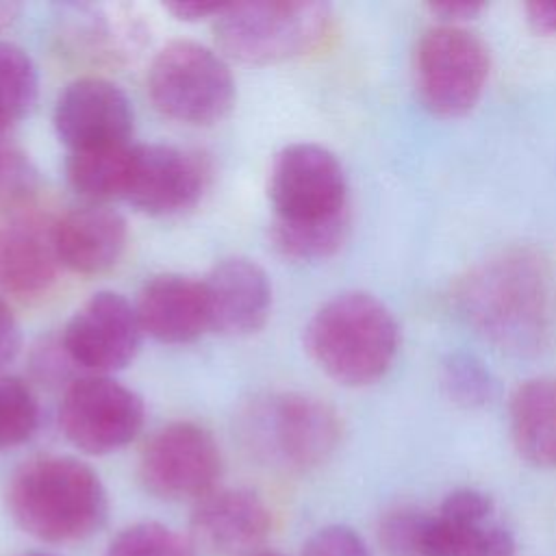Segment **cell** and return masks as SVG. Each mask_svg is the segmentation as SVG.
<instances>
[{
	"instance_id": "obj_27",
	"label": "cell",
	"mask_w": 556,
	"mask_h": 556,
	"mask_svg": "<svg viewBox=\"0 0 556 556\" xmlns=\"http://www.w3.org/2000/svg\"><path fill=\"white\" fill-rule=\"evenodd\" d=\"M441 387L450 402L463 408H480L493 397V378L471 354H450L443 361Z\"/></svg>"
},
{
	"instance_id": "obj_12",
	"label": "cell",
	"mask_w": 556,
	"mask_h": 556,
	"mask_svg": "<svg viewBox=\"0 0 556 556\" xmlns=\"http://www.w3.org/2000/svg\"><path fill=\"white\" fill-rule=\"evenodd\" d=\"M59 339L78 369L109 376L130 365L143 330L132 302L115 291H98L76 308Z\"/></svg>"
},
{
	"instance_id": "obj_11",
	"label": "cell",
	"mask_w": 556,
	"mask_h": 556,
	"mask_svg": "<svg viewBox=\"0 0 556 556\" xmlns=\"http://www.w3.org/2000/svg\"><path fill=\"white\" fill-rule=\"evenodd\" d=\"M143 486L163 500H200L222 476V452L213 434L193 421L159 428L139 458Z\"/></svg>"
},
{
	"instance_id": "obj_23",
	"label": "cell",
	"mask_w": 556,
	"mask_h": 556,
	"mask_svg": "<svg viewBox=\"0 0 556 556\" xmlns=\"http://www.w3.org/2000/svg\"><path fill=\"white\" fill-rule=\"evenodd\" d=\"M39 93V74L33 59L15 43L0 41V128L24 119Z\"/></svg>"
},
{
	"instance_id": "obj_9",
	"label": "cell",
	"mask_w": 556,
	"mask_h": 556,
	"mask_svg": "<svg viewBox=\"0 0 556 556\" xmlns=\"http://www.w3.org/2000/svg\"><path fill=\"white\" fill-rule=\"evenodd\" d=\"M65 59L100 70L132 65L150 43V24L128 2H70L54 17Z\"/></svg>"
},
{
	"instance_id": "obj_25",
	"label": "cell",
	"mask_w": 556,
	"mask_h": 556,
	"mask_svg": "<svg viewBox=\"0 0 556 556\" xmlns=\"http://www.w3.org/2000/svg\"><path fill=\"white\" fill-rule=\"evenodd\" d=\"M39 424V404L30 387L0 369V450L22 445Z\"/></svg>"
},
{
	"instance_id": "obj_31",
	"label": "cell",
	"mask_w": 556,
	"mask_h": 556,
	"mask_svg": "<svg viewBox=\"0 0 556 556\" xmlns=\"http://www.w3.org/2000/svg\"><path fill=\"white\" fill-rule=\"evenodd\" d=\"M437 515L454 523H478L493 517V502L478 489H456L445 495Z\"/></svg>"
},
{
	"instance_id": "obj_38",
	"label": "cell",
	"mask_w": 556,
	"mask_h": 556,
	"mask_svg": "<svg viewBox=\"0 0 556 556\" xmlns=\"http://www.w3.org/2000/svg\"><path fill=\"white\" fill-rule=\"evenodd\" d=\"M250 556H282V554H278V552H267V549H258V552H254V554H250Z\"/></svg>"
},
{
	"instance_id": "obj_8",
	"label": "cell",
	"mask_w": 556,
	"mask_h": 556,
	"mask_svg": "<svg viewBox=\"0 0 556 556\" xmlns=\"http://www.w3.org/2000/svg\"><path fill=\"white\" fill-rule=\"evenodd\" d=\"M276 222L321 224L350 217L348 180L339 159L317 143L285 146L267 178Z\"/></svg>"
},
{
	"instance_id": "obj_33",
	"label": "cell",
	"mask_w": 556,
	"mask_h": 556,
	"mask_svg": "<svg viewBox=\"0 0 556 556\" xmlns=\"http://www.w3.org/2000/svg\"><path fill=\"white\" fill-rule=\"evenodd\" d=\"M228 2L215 0H174L165 2L163 9L182 22H200V20H217L226 11Z\"/></svg>"
},
{
	"instance_id": "obj_30",
	"label": "cell",
	"mask_w": 556,
	"mask_h": 556,
	"mask_svg": "<svg viewBox=\"0 0 556 556\" xmlns=\"http://www.w3.org/2000/svg\"><path fill=\"white\" fill-rule=\"evenodd\" d=\"M302 556H371V552L352 528L326 526L304 543Z\"/></svg>"
},
{
	"instance_id": "obj_2",
	"label": "cell",
	"mask_w": 556,
	"mask_h": 556,
	"mask_svg": "<svg viewBox=\"0 0 556 556\" xmlns=\"http://www.w3.org/2000/svg\"><path fill=\"white\" fill-rule=\"evenodd\" d=\"M7 508L26 534L46 543H74L100 530L109 500L98 473L83 460L37 456L11 476Z\"/></svg>"
},
{
	"instance_id": "obj_18",
	"label": "cell",
	"mask_w": 556,
	"mask_h": 556,
	"mask_svg": "<svg viewBox=\"0 0 556 556\" xmlns=\"http://www.w3.org/2000/svg\"><path fill=\"white\" fill-rule=\"evenodd\" d=\"M126 239L124 217L106 204L85 202L54 219L61 267L83 276L109 271L124 254Z\"/></svg>"
},
{
	"instance_id": "obj_20",
	"label": "cell",
	"mask_w": 556,
	"mask_h": 556,
	"mask_svg": "<svg viewBox=\"0 0 556 556\" xmlns=\"http://www.w3.org/2000/svg\"><path fill=\"white\" fill-rule=\"evenodd\" d=\"M508 415L519 456L534 467L556 469V376L519 384L510 397Z\"/></svg>"
},
{
	"instance_id": "obj_34",
	"label": "cell",
	"mask_w": 556,
	"mask_h": 556,
	"mask_svg": "<svg viewBox=\"0 0 556 556\" xmlns=\"http://www.w3.org/2000/svg\"><path fill=\"white\" fill-rule=\"evenodd\" d=\"M428 9H430L432 15H437L441 20V24L463 26V22L473 20L484 9V2H478V0H441V2H430Z\"/></svg>"
},
{
	"instance_id": "obj_7",
	"label": "cell",
	"mask_w": 556,
	"mask_h": 556,
	"mask_svg": "<svg viewBox=\"0 0 556 556\" xmlns=\"http://www.w3.org/2000/svg\"><path fill=\"white\" fill-rule=\"evenodd\" d=\"M491 59L484 41L465 26L437 24L424 30L413 59L419 102L437 117L469 113L489 78Z\"/></svg>"
},
{
	"instance_id": "obj_19",
	"label": "cell",
	"mask_w": 556,
	"mask_h": 556,
	"mask_svg": "<svg viewBox=\"0 0 556 556\" xmlns=\"http://www.w3.org/2000/svg\"><path fill=\"white\" fill-rule=\"evenodd\" d=\"M135 308L143 334L161 343H191L208 330L202 280L191 276H152L141 287Z\"/></svg>"
},
{
	"instance_id": "obj_32",
	"label": "cell",
	"mask_w": 556,
	"mask_h": 556,
	"mask_svg": "<svg viewBox=\"0 0 556 556\" xmlns=\"http://www.w3.org/2000/svg\"><path fill=\"white\" fill-rule=\"evenodd\" d=\"M30 367L35 371V376L43 382H74L76 378H70L72 369H78L72 358L67 356L61 339L56 341H46L41 345L35 348L33 358H30Z\"/></svg>"
},
{
	"instance_id": "obj_1",
	"label": "cell",
	"mask_w": 556,
	"mask_h": 556,
	"mask_svg": "<svg viewBox=\"0 0 556 556\" xmlns=\"http://www.w3.org/2000/svg\"><path fill=\"white\" fill-rule=\"evenodd\" d=\"M458 315L506 354H534L547 339V271L539 254L510 248L467 269L452 291Z\"/></svg>"
},
{
	"instance_id": "obj_36",
	"label": "cell",
	"mask_w": 556,
	"mask_h": 556,
	"mask_svg": "<svg viewBox=\"0 0 556 556\" xmlns=\"http://www.w3.org/2000/svg\"><path fill=\"white\" fill-rule=\"evenodd\" d=\"M526 20L534 33L556 35V0H534L526 4Z\"/></svg>"
},
{
	"instance_id": "obj_15",
	"label": "cell",
	"mask_w": 556,
	"mask_h": 556,
	"mask_svg": "<svg viewBox=\"0 0 556 556\" xmlns=\"http://www.w3.org/2000/svg\"><path fill=\"white\" fill-rule=\"evenodd\" d=\"M271 530V515L250 489H213L200 497L189 519V541L211 556H250Z\"/></svg>"
},
{
	"instance_id": "obj_5",
	"label": "cell",
	"mask_w": 556,
	"mask_h": 556,
	"mask_svg": "<svg viewBox=\"0 0 556 556\" xmlns=\"http://www.w3.org/2000/svg\"><path fill=\"white\" fill-rule=\"evenodd\" d=\"M154 109L180 124L208 126L235 104V78L222 54L198 41H169L148 70Z\"/></svg>"
},
{
	"instance_id": "obj_10",
	"label": "cell",
	"mask_w": 556,
	"mask_h": 556,
	"mask_svg": "<svg viewBox=\"0 0 556 556\" xmlns=\"http://www.w3.org/2000/svg\"><path fill=\"white\" fill-rule=\"evenodd\" d=\"M143 400L111 376L85 374L63 389L59 426L65 439L87 454H111L141 430Z\"/></svg>"
},
{
	"instance_id": "obj_6",
	"label": "cell",
	"mask_w": 556,
	"mask_h": 556,
	"mask_svg": "<svg viewBox=\"0 0 556 556\" xmlns=\"http://www.w3.org/2000/svg\"><path fill=\"white\" fill-rule=\"evenodd\" d=\"M245 437L267 460L287 469L324 465L341 441V421L332 406L304 393L258 397L245 413Z\"/></svg>"
},
{
	"instance_id": "obj_24",
	"label": "cell",
	"mask_w": 556,
	"mask_h": 556,
	"mask_svg": "<svg viewBox=\"0 0 556 556\" xmlns=\"http://www.w3.org/2000/svg\"><path fill=\"white\" fill-rule=\"evenodd\" d=\"M350 217L321 224L271 222L269 239L278 254L291 261H321L332 256L345 241Z\"/></svg>"
},
{
	"instance_id": "obj_35",
	"label": "cell",
	"mask_w": 556,
	"mask_h": 556,
	"mask_svg": "<svg viewBox=\"0 0 556 556\" xmlns=\"http://www.w3.org/2000/svg\"><path fill=\"white\" fill-rule=\"evenodd\" d=\"M20 343L22 339H20L17 319L11 313L4 298L0 295V367L15 358V354L20 352Z\"/></svg>"
},
{
	"instance_id": "obj_37",
	"label": "cell",
	"mask_w": 556,
	"mask_h": 556,
	"mask_svg": "<svg viewBox=\"0 0 556 556\" xmlns=\"http://www.w3.org/2000/svg\"><path fill=\"white\" fill-rule=\"evenodd\" d=\"M20 7L15 2H0V30H4L17 15Z\"/></svg>"
},
{
	"instance_id": "obj_4",
	"label": "cell",
	"mask_w": 556,
	"mask_h": 556,
	"mask_svg": "<svg viewBox=\"0 0 556 556\" xmlns=\"http://www.w3.org/2000/svg\"><path fill=\"white\" fill-rule=\"evenodd\" d=\"M330 7L317 0L228 2L215 20V41L224 56L269 65L317 48L330 28Z\"/></svg>"
},
{
	"instance_id": "obj_21",
	"label": "cell",
	"mask_w": 556,
	"mask_h": 556,
	"mask_svg": "<svg viewBox=\"0 0 556 556\" xmlns=\"http://www.w3.org/2000/svg\"><path fill=\"white\" fill-rule=\"evenodd\" d=\"M130 146L132 143L70 152L65 163L70 187L85 198V202L106 204L109 200L124 198Z\"/></svg>"
},
{
	"instance_id": "obj_28",
	"label": "cell",
	"mask_w": 556,
	"mask_h": 556,
	"mask_svg": "<svg viewBox=\"0 0 556 556\" xmlns=\"http://www.w3.org/2000/svg\"><path fill=\"white\" fill-rule=\"evenodd\" d=\"M104 556H195V547L163 523L141 521L124 528Z\"/></svg>"
},
{
	"instance_id": "obj_13",
	"label": "cell",
	"mask_w": 556,
	"mask_h": 556,
	"mask_svg": "<svg viewBox=\"0 0 556 556\" xmlns=\"http://www.w3.org/2000/svg\"><path fill=\"white\" fill-rule=\"evenodd\" d=\"M208 180L204 161L169 143H132L124 198L148 215H176L191 208Z\"/></svg>"
},
{
	"instance_id": "obj_29",
	"label": "cell",
	"mask_w": 556,
	"mask_h": 556,
	"mask_svg": "<svg viewBox=\"0 0 556 556\" xmlns=\"http://www.w3.org/2000/svg\"><path fill=\"white\" fill-rule=\"evenodd\" d=\"M432 513L415 506H397L389 510L378 526V541L387 556H428Z\"/></svg>"
},
{
	"instance_id": "obj_39",
	"label": "cell",
	"mask_w": 556,
	"mask_h": 556,
	"mask_svg": "<svg viewBox=\"0 0 556 556\" xmlns=\"http://www.w3.org/2000/svg\"><path fill=\"white\" fill-rule=\"evenodd\" d=\"M24 556H52V554H41V552H35V554H24Z\"/></svg>"
},
{
	"instance_id": "obj_14",
	"label": "cell",
	"mask_w": 556,
	"mask_h": 556,
	"mask_svg": "<svg viewBox=\"0 0 556 556\" xmlns=\"http://www.w3.org/2000/svg\"><path fill=\"white\" fill-rule=\"evenodd\" d=\"M52 124L70 152L124 146L130 143L132 106L115 83L80 76L59 93Z\"/></svg>"
},
{
	"instance_id": "obj_3",
	"label": "cell",
	"mask_w": 556,
	"mask_h": 556,
	"mask_svg": "<svg viewBox=\"0 0 556 556\" xmlns=\"http://www.w3.org/2000/svg\"><path fill=\"white\" fill-rule=\"evenodd\" d=\"M304 345L315 365L334 382L367 387L393 365L400 326L378 298L348 291L313 313L304 330Z\"/></svg>"
},
{
	"instance_id": "obj_22",
	"label": "cell",
	"mask_w": 556,
	"mask_h": 556,
	"mask_svg": "<svg viewBox=\"0 0 556 556\" xmlns=\"http://www.w3.org/2000/svg\"><path fill=\"white\" fill-rule=\"evenodd\" d=\"M428 556H515V539L493 517L478 523H454L432 513Z\"/></svg>"
},
{
	"instance_id": "obj_26",
	"label": "cell",
	"mask_w": 556,
	"mask_h": 556,
	"mask_svg": "<svg viewBox=\"0 0 556 556\" xmlns=\"http://www.w3.org/2000/svg\"><path fill=\"white\" fill-rule=\"evenodd\" d=\"M37 191V169L28 154L0 128V211L15 213L28 208Z\"/></svg>"
},
{
	"instance_id": "obj_17",
	"label": "cell",
	"mask_w": 556,
	"mask_h": 556,
	"mask_svg": "<svg viewBox=\"0 0 556 556\" xmlns=\"http://www.w3.org/2000/svg\"><path fill=\"white\" fill-rule=\"evenodd\" d=\"M208 330L245 337L261 330L271 311V282L265 269L241 256L219 261L202 278Z\"/></svg>"
},
{
	"instance_id": "obj_16",
	"label": "cell",
	"mask_w": 556,
	"mask_h": 556,
	"mask_svg": "<svg viewBox=\"0 0 556 556\" xmlns=\"http://www.w3.org/2000/svg\"><path fill=\"white\" fill-rule=\"evenodd\" d=\"M59 269L54 219L26 208L7 213L0 222V295L41 298L56 282Z\"/></svg>"
}]
</instances>
